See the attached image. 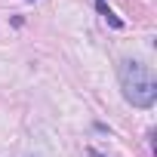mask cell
Listing matches in <instances>:
<instances>
[{"mask_svg":"<svg viewBox=\"0 0 157 157\" xmlns=\"http://www.w3.org/2000/svg\"><path fill=\"white\" fill-rule=\"evenodd\" d=\"M117 77H120V90H123V99L136 108H151L154 99H157V80L145 62L139 59H123L120 68H117Z\"/></svg>","mask_w":157,"mask_h":157,"instance_id":"6da1fadb","label":"cell"},{"mask_svg":"<svg viewBox=\"0 0 157 157\" xmlns=\"http://www.w3.org/2000/svg\"><path fill=\"white\" fill-rule=\"evenodd\" d=\"M96 6H99V13L105 16V22H108L111 28H123V22H120V19H117V16L108 10V3H105V0H96Z\"/></svg>","mask_w":157,"mask_h":157,"instance_id":"7a4b0ae2","label":"cell"},{"mask_svg":"<svg viewBox=\"0 0 157 157\" xmlns=\"http://www.w3.org/2000/svg\"><path fill=\"white\" fill-rule=\"evenodd\" d=\"M90 157H105V154L102 151H90Z\"/></svg>","mask_w":157,"mask_h":157,"instance_id":"3957f363","label":"cell"}]
</instances>
